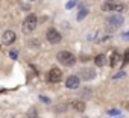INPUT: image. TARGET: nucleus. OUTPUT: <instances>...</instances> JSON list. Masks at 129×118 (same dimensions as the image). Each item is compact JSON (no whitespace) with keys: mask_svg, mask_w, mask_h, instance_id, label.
I'll use <instances>...</instances> for the list:
<instances>
[{"mask_svg":"<svg viewBox=\"0 0 129 118\" xmlns=\"http://www.w3.org/2000/svg\"><path fill=\"white\" fill-rule=\"evenodd\" d=\"M123 21H124V18L120 15V14H114V15H108L106 17V20H105V29L108 30V32H114V30H117V27H120L121 24H123Z\"/></svg>","mask_w":129,"mask_h":118,"instance_id":"obj_1","label":"nucleus"},{"mask_svg":"<svg viewBox=\"0 0 129 118\" xmlns=\"http://www.w3.org/2000/svg\"><path fill=\"white\" fill-rule=\"evenodd\" d=\"M56 59H58V61H59L62 65H66V67H73V65H75V62H76L75 54H73V53H70V51H67V50L59 51V53L56 54Z\"/></svg>","mask_w":129,"mask_h":118,"instance_id":"obj_2","label":"nucleus"},{"mask_svg":"<svg viewBox=\"0 0 129 118\" xmlns=\"http://www.w3.org/2000/svg\"><path fill=\"white\" fill-rule=\"evenodd\" d=\"M37 26H38V18H37V15H35V14H29V15L24 18V21H23V32L30 33L32 30L37 29Z\"/></svg>","mask_w":129,"mask_h":118,"instance_id":"obj_3","label":"nucleus"},{"mask_svg":"<svg viewBox=\"0 0 129 118\" xmlns=\"http://www.w3.org/2000/svg\"><path fill=\"white\" fill-rule=\"evenodd\" d=\"M100 8H102V11H112L115 14L126 11V5H123V3H103Z\"/></svg>","mask_w":129,"mask_h":118,"instance_id":"obj_4","label":"nucleus"},{"mask_svg":"<svg viewBox=\"0 0 129 118\" xmlns=\"http://www.w3.org/2000/svg\"><path fill=\"white\" fill-rule=\"evenodd\" d=\"M79 76H81V79H82V80H91V79H94V77H96V70H94V68H91V67L81 68V70H79ZM79 76H78V77H79Z\"/></svg>","mask_w":129,"mask_h":118,"instance_id":"obj_5","label":"nucleus"},{"mask_svg":"<svg viewBox=\"0 0 129 118\" xmlns=\"http://www.w3.org/2000/svg\"><path fill=\"white\" fill-rule=\"evenodd\" d=\"M46 38L50 44H58L61 42V33L56 32V29H49L47 33H46Z\"/></svg>","mask_w":129,"mask_h":118,"instance_id":"obj_6","label":"nucleus"},{"mask_svg":"<svg viewBox=\"0 0 129 118\" xmlns=\"http://www.w3.org/2000/svg\"><path fill=\"white\" fill-rule=\"evenodd\" d=\"M49 82H52V83H58V82H61L62 80V71L59 70V68H52L50 71H49Z\"/></svg>","mask_w":129,"mask_h":118,"instance_id":"obj_7","label":"nucleus"},{"mask_svg":"<svg viewBox=\"0 0 129 118\" xmlns=\"http://www.w3.org/2000/svg\"><path fill=\"white\" fill-rule=\"evenodd\" d=\"M15 33L12 32V30H6L3 35H2V42L5 44V45H11L14 41H15Z\"/></svg>","mask_w":129,"mask_h":118,"instance_id":"obj_8","label":"nucleus"},{"mask_svg":"<svg viewBox=\"0 0 129 118\" xmlns=\"http://www.w3.org/2000/svg\"><path fill=\"white\" fill-rule=\"evenodd\" d=\"M66 86L69 89H78L79 88V77L78 76H69V79L66 80Z\"/></svg>","mask_w":129,"mask_h":118,"instance_id":"obj_9","label":"nucleus"},{"mask_svg":"<svg viewBox=\"0 0 129 118\" xmlns=\"http://www.w3.org/2000/svg\"><path fill=\"white\" fill-rule=\"evenodd\" d=\"M120 59H121V57H120V53L112 51V53H111V61H109V65H111V67H115V65L120 62Z\"/></svg>","mask_w":129,"mask_h":118,"instance_id":"obj_10","label":"nucleus"},{"mask_svg":"<svg viewBox=\"0 0 129 118\" xmlns=\"http://www.w3.org/2000/svg\"><path fill=\"white\" fill-rule=\"evenodd\" d=\"M94 64H96L97 67H103V65L106 64V56H105V54H97V56L94 57Z\"/></svg>","mask_w":129,"mask_h":118,"instance_id":"obj_11","label":"nucleus"},{"mask_svg":"<svg viewBox=\"0 0 129 118\" xmlns=\"http://www.w3.org/2000/svg\"><path fill=\"white\" fill-rule=\"evenodd\" d=\"M72 107L76 109L78 112H82V110L85 109V104H84V101H81V100H75V101H72Z\"/></svg>","mask_w":129,"mask_h":118,"instance_id":"obj_12","label":"nucleus"},{"mask_svg":"<svg viewBox=\"0 0 129 118\" xmlns=\"http://www.w3.org/2000/svg\"><path fill=\"white\" fill-rule=\"evenodd\" d=\"M87 15H88V9L82 5V6H81V9H79V12H78V20L81 21V20H84Z\"/></svg>","mask_w":129,"mask_h":118,"instance_id":"obj_13","label":"nucleus"},{"mask_svg":"<svg viewBox=\"0 0 129 118\" xmlns=\"http://www.w3.org/2000/svg\"><path fill=\"white\" fill-rule=\"evenodd\" d=\"M124 76H126V73H124V71H118L117 74H114V76H112V79H114V80H117V79H123Z\"/></svg>","mask_w":129,"mask_h":118,"instance_id":"obj_14","label":"nucleus"},{"mask_svg":"<svg viewBox=\"0 0 129 118\" xmlns=\"http://www.w3.org/2000/svg\"><path fill=\"white\" fill-rule=\"evenodd\" d=\"M126 64H129V48L124 51V56H123V65H126Z\"/></svg>","mask_w":129,"mask_h":118,"instance_id":"obj_15","label":"nucleus"},{"mask_svg":"<svg viewBox=\"0 0 129 118\" xmlns=\"http://www.w3.org/2000/svg\"><path fill=\"white\" fill-rule=\"evenodd\" d=\"M75 5H76V0H70V2L66 3V9H72V8H75Z\"/></svg>","mask_w":129,"mask_h":118,"instance_id":"obj_16","label":"nucleus"},{"mask_svg":"<svg viewBox=\"0 0 129 118\" xmlns=\"http://www.w3.org/2000/svg\"><path fill=\"white\" fill-rule=\"evenodd\" d=\"M108 115H111V116L120 115V110H118V109H109V110H108Z\"/></svg>","mask_w":129,"mask_h":118,"instance_id":"obj_17","label":"nucleus"},{"mask_svg":"<svg viewBox=\"0 0 129 118\" xmlns=\"http://www.w3.org/2000/svg\"><path fill=\"white\" fill-rule=\"evenodd\" d=\"M9 56H11V59H17V57H18L17 50H11V51H9Z\"/></svg>","mask_w":129,"mask_h":118,"instance_id":"obj_18","label":"nucleus"},{"mask_svg":"<svg viewBox=\"0 0 129 118\" xmlns=\"http://www.w3.org/2000/svg\"><path fill=\"white\" fill-rule=\"evenodd\" d=\"M40 100H41L43 103H46V104L50 103V98H49V97H44V95H40Z\"/></svg>","mask_w":129,"mask_h":118,"instance_id":"obj_19","label":"nucleus"},{"mask_svg":"<svg viewBox=\"0 0 129 118\" xmlns=\"http://www.w3.org/2000/svg\"><path fill=\"white\" fill-rule=\"evenodd\" d=\"M29 115H30L32 118H35V116H37V112H35V109H30V110H29Z\"/></svg>","mask_w":129,"mask_h":118,"instance_id":"obj_20","label":"nucleus"},{"mask_svg":"<svg viewBox=\"0 0 129 118\" xmlns=\"http://www.w3.org/2000/svg\"><path fill=\"white\" fill-rule=\"evenodd\" d=\"M123 36H124V38H129V32H126V33H124Z\"/></svg>","mask_w":129,"mask_h":118,"instance_id":"obj_21","label":"nucleus"}]
</instances>
